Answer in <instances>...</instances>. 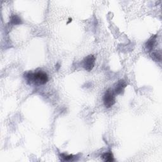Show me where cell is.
Wrapping results in <instances>:
<instances>
[{
    "instance_id": "obj_6",
    "label": "cell",
    "mask_w": 162,
    "mask_h": 162,
    "mask_svg": "<svg viewBox=\"0 0 162 162\" xmlns=\"http://www.w3.org/2000/svg\"><path fill=\"white\" fill-rule=\"evenodd\" d=\"M22 24V19L16 14H12L10 19V24L12 25H17Z\"/></svg>"
},
{
    "instance_id": "obj_2",
    "label": "cell",
    "mask_w": 162,
    "mask_h": 162,
    "mask_svg": "<svg viewBox=\"0 0 162 162\" xmlns=\"http://www.w3.org/2000/svg\"><path fill=\"white\" fill-rule=\"evenodd\" d=\"M116 101L115 93L111 89H108L105 93L103 96V103L106 108H110L115 105Z\"/></svg>"
},
{
    "instance_id": "obj_8",
    "label": "cell",
    "mask_w": 162,
    "mask_h": 162,
    "mask_svg": "<svg viewBox=\"0 0 162 162\" xmlns=\"http://www.w3.org/2000/svg\"><path fill=\"white\" fill-rule=\"evenodd\" d=\"M75 156L73 154H67L65 153H62L60 154V159L63 161H73L75 158Z\"/></svg>"
},
{
    "instance_id": "obj_4",
    "label": "cell",
    "mask_w": 162,
    "mask_h": 162,
    "mask_svg": "<svg viewBox=\"0 0 162 162\" xmlns=\"http://www.w3.org/2000/svg\"><path fill=\"white\" fill-rule=\"evenodd\" d=\"M127 83L124 79H121L118 81V83L116 84L115 87V90L114 92L115 94H123L126 88L127 87Z\"/></svg>"
},
{
    "instance_id": "obj_5",
    "label": "cell",
    "mask_w": 162,
    "mask_h": 162,
    "mask_svg": "<svg viewBox=\"0 0 162 162\" xmlns=\"http://www.w3.org/2000/svg\"><path fill=\"white\" fill-rule=\"evenodd\" d=\"M158 35H152L148 40L145 45L146 46V50H148V51H151L154 46V45L156 43V38H157Z\"/></svg>"
},
{
    "instance_id": "obj_1",
    "label": "cell",
    "mask_w": 162,
    "mask_h": 162,
    "mask_svg": "<svg viewBox=\"0 0 162 162\" xmlns=\"http://www.w3.org/2000/svg\"><path fill=\"white\" fill-rule=\"evenodd\" d=\"M24 77L28 84H34L36 86L46 84L49 79L48 74L42 70L36 71L35 72L31 71L25 72L24 75Z\"/></svg>"
},
{
    "instance_id": "obj_7",
    "label": "cell",
    "mask_w": 162,
    "mask_h": 162,
    "mask_svg": "<svg viewBox=\"0 0 162 162\" xmlns=\"http://www.w3.org/2000/svg\"><path fill=\"white\" fill-rule=\"evenodd\" d=\"M101 158L104 161H106V162H113V161H114L113 154L111 153V151H110L103 153L101 155Z\"/></svg>"
},
{
    "instance_id": "obj_3",
    "label": "cell",
    "mask_w": 162,
    "mask_h": 162,
    "mask_svg": "<svg viewBox=\"0 0 162 162\" xmlns=\"http://www.w3.org/2000/svg\"><path fill=\"white\" fill-rule=\"evenodd\" d=\"M95 61H96V58L93 55H89L83 61V67L84 68L88 71V72H91L95 65Z\"/></svg>"
},
{
    "instance_id": "obj_9",
    "label": "cell",
    "mask_w": 162,
    "mask_h": 162,
    "mask_svg": "<svg viewBox=\"0 0 162 162\" xmlns=\"http://www.w3.org/2000/svg\"><path fill=\"white\" fill-rule=\"evenodd\" d=\"M151 58L156 62H161V51H156L151 53Z\"/></svg>"
}]
</instances>
